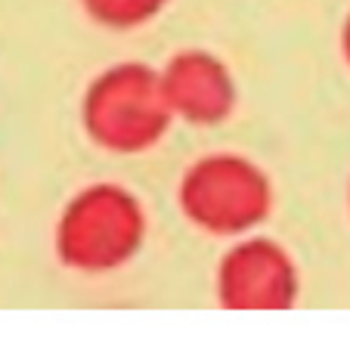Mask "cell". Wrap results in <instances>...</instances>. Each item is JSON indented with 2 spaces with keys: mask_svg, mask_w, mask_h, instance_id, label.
<instances>
[{
  "mask_svg": "<svg viewBox=\"0 0 350 353\" xmlns=\"http://www.w3.org/2000/svg\"><path fill=\"white\" fill-rule=\"evenodd\" d=\"M171 109L165 87L143 65H118L96 81L87 99V118L93 134L118 149L149 143L165 124Z\"/></svg>",
  "mask_w": 350,
  "mask_h": 353,
  "instance_id": "6da1fadb",
  "label": "cell"
},
{
  "mask_svg": "<svg viewBox=\"0 0 350 353\" xmlns=\"http://www.w3.org/2000/svg\"><path fill=\"white\" fill-rule=\"evenodd\" d=\"M136 232L134 201L115 189H96L72 205L62 226V251L78 267H112L130 254Z\"/></svg>",
  "mask_w": 350,
  "mask_h": 353,
  "instance_id": "7a4b0ae2",
  "label": "cell"
},
{
  "mask_svg": "<svg viewBox=\"0 0 350 353\" xmlns=\"http://www.w3.org/2000/svg\"><path fill=\"white\" fill-rule=\"evenodd\" d=\"M192 217L214 230H239L264 214V180L236 159H211L186 180Z\"/></svg>",
  "mask_w": 350,
  "mask_h": 353,
  "instance_id": "3957f363",
  "label": "cell"
},
{
  "mask_svg": "<svg viewBox=\"0 0 350 353\" xmlns=\"http://www.w3.org/2000/svg\"><path fill=\"white\" fill-rule=\"evenodd\" d=\"M291 294L285 257L270 245H245L223 270V298L233 307H279Z\"/></svg>",
  "mask_w": 350,
  "mask_h": 353,
  "instance_id": "277c9868",
  "label": "cell"
},
{
  "mask_svg": "<svg viewBox=\"0 0 350 353\" xmlns=\"http://www.w3.org/2000/svg\"><path fill=\"white\" fill-rule=\"evenodd\" d=\"M167 105L189 118H217L229 105V78L227 68L208 53H183L167 65L165 78Z\"/></svg>",
  "mask_w": 350,
  "mask_h": 353,
  "instance_id": "5b68a950",
  "label": "cell"
},
{
  "mask_svg": "<svg viewBox=\"0 0 350 353\" xmlns=\"http://www.w3.org/2000/svg\"><path fill=\"white\" fill-rule=\"evenodd\" d=\"M167 0H84L87 12L109 28H134L152 19Z\"/></svg>",
  "mask_w": 350,
  "mask_h": 353,
  "instance_id": "8992f818",
  "label": "cell"
},
{
  "mask_svg": "<svg viewBox=\"0 0 350 353\" xmlns=\"http://www.w3.org/2000/svg\"><path fill=\"white\" fill-rule=\"evenodd\" d=\"M344 53H347V59H350V19H347V25H344Z\"/></svg>",
  "mask_w": 350,
  "mask_h": 353,
  "instance_id": "52a82bcc",
  "label": "cell"
}]
</instances>
